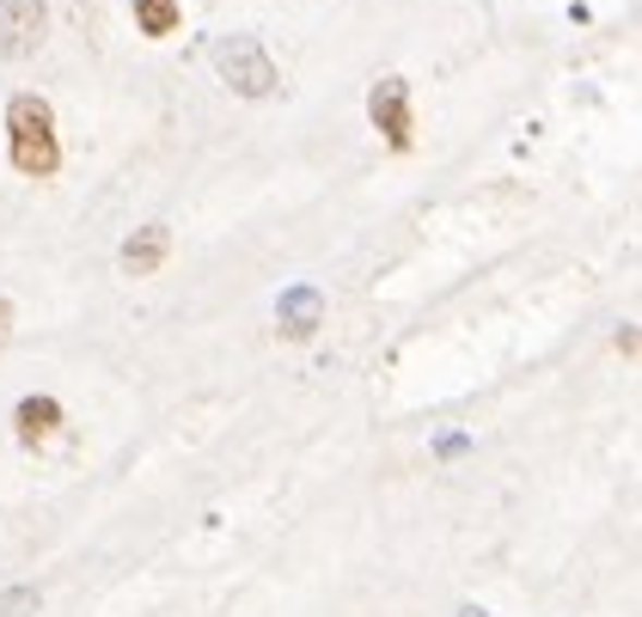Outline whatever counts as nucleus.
<instances>
[{
	"label": "nucleus",
	"instance_id": "f257e3e1",
	"mask_svg": "<svg viewBox=\"0 0 642 617\" xmlns=\"http://www.w3.org/2000/svg\"><path fill=\"white\" fill-rule=\"evenodd\" d=\"M7 147H13V171H25V178H56V166H62L56 110L37 93H19L13 105H7Z\"/></svg>",
	"mask_w": 642,
	"mask_h": 617
},
{
	"label": "nucleus",
	"instance_id": "f03ea898",
	"mask_svg": "<svg viewBox=\"0 0 642 617\" xmlns=\"http://www.w3.org/2000/svg\"><path fill=\"white\" fill-rule=\"evenodd\" d=\"M215 68H220V80H227L233 93H245V98L276 93V62L264 56L257 37H220V44H215Z\"/></svg>",
	"mask_w": 642,
	"mask_h": 617
},
{
	"label": "nucleus",
	"instance_id": "7ed1b4c3",
	"mask_svg": "<svg viewBox=\"0 0 642 617\" xmlns=\"http://www.w3.org/2000/svg\"><path fill=\"white\" fill-rule=\"evenodd\" d=\"M367 117H374V129L386 135L392 154H410V135H416L410 129V80H398V74L379 80L374 93H367Z\"/></svg>",
	"mask_w": 642,
	"mask_h": 617
},
{
	"label": "nucleus",
	"instance_id": "20e7f679",
	"mask_svg": "<svg viewBox=\"0 0 642 617\" xmlns=\"http://www.w3.org/2000/svg\"><path fill=\"white\" fill-rule=\"evenodd\" d=\"M44 25H49L44 0H0V56H13V62L37 56Z\"/></svg>",
	"mask_w": 642,
	"mask_h": 617
},
{
	"label": "nucleus",
	"instance_id": "39448f33",
	"mask_svg": "<svg viewBox=\"0 0 642 617\" xmlns=\"http://www.w3.org/2000/svg\"><path fill=\"white\" fill-rule=\"evenodd\" d=\"M166 251H172V232H166V227H142L123 251H117V263H123V276H154L159 263H166Z\"/></svg>",
	"mask_w": 642,
	"mask_h": 617
},
{
	"label": "nucleus",
	"instance_id": "423d86ee",
	"mask_svg": "<svg viewBox=\"0 0 642 617\" xmlns=\"http://www.w3.org/2000/svg\"><path fill=\"white\" fill-rule=\"evenodd\" d=\"M13 422H19V440H25V447H44V440H56V428H62V403L56 398H25Z\"/></svg>",
	"mask_w": 642,
	"mask_h": 617
},
{
	"label": "nucleus",
	"instance_id": "0eeeda50",
	"mask_svg": "<svg viewBox=\"0 0 642 617\" xmlns=\"http://www.w3.org/2000/svg\"><path fill=\"white\" fill-rule=\"evenodd\" d=\"M318 312H325V300H318L313 288H294L282 300V312H276V318H282V337H294V342H306L318 330Z\"/></svg>",
	"mask_w": 642,
	"mask_h": 617
},
{
	"label": "nucleus",
	"instance_id": "6e6552de",
	"mask_svg": "<svg viewBox=\"0 0 642 617\" xmlns=\"http://www.w3.org/2000/svg\"><path fill=\"white\" fill-rule=\"evenodd\" d=\"M135 25L147 37H172L178 32V0H135Z\"/></svg>",
	"mask_w": 642,
	"mask_h": 617
},
{
	"label": "nucleus",
	"instance_id": "1a4fd4ad",
	"mask_svg": "<svg viewBox=\"0 0 642 617\" xmlns=\"http://www.w3.org/2000/svg\"><path fill=\"white\" fill-rule=\"evenodd\" d=\"M25 612H37V593H7L0 600V617H25Z\"/></svg>",
	"mask_w": 642,
	"mask_h": 617
},
{
	"label": "nucleus",
	"instance_id": "9d476101",
	"mask_svg": "<svg viewBox=\"0 0 642 617\" xmlns=\"http://www.w3.org/2000/svg\"><path fill=\"white\" fill-rule=\"evenodd\" d=\"M7 337H13V306L0 300V349H7Z\"/></svg>",
	"mask_w": 642,
	"mask_h": 617
},
{
	"label": "nucleus",
	"instance_id": "9b49d317",
	"mask_svg": "<svg viewBox=\"0 0 642 617\" xmlns=\"http://www.w3.org/2000/svg\"><path fill=\"white\" fill-rule=\"evenodd\" d=\"M459 617H484V612H459Z\"/></svg>",
	"mask_w": 642,
	"mask_h": 617
}]
</instances>
